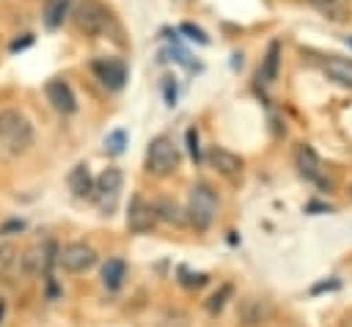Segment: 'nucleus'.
Masks as SVG:
<instances>
[{
  "mask_svg": "<svg viewBox=\"0 0 352 327\" xmlns=\"http://www.w3.org/2000/svg\"><path fill=\"white\" fill-rule=\"evenodd\" d=\"M0 146L14 157L25 154L33 146V124L16 107L0 110Z\"/></svg>",
  "mask_w": 352,
  "mask_h": 327,
  "instance_id": "nucleus-1",
  "label": "nucleus"
},
{
  "mask_svg": "<svg viewBox=\"0 0 352 327\" xmlns=\"http://www.w3.org/2000/svg\"><path fill=\"white\" fill-rule=\"evenodd\" d=\"M179 148L176 143L168 137V135H160L148 143V151H146V168L154 173V176H168L179 168Z\"/></svg>",
  "mask_w": 352,
  "mask_h": 327,
  "instance_id": "nucleus-2",
  "label": "nucleus"
},
{
  "mask_svg": "<svg viewBox=\"0 0 352 327\" xmlns=\"http://www.w3.org/2000/svg\"><path fill=\"white\" fill-rule=\"evenodd\" d=\"M217 214V195L209 184H195L187 203V217L195 228H209Z\"/></svg>",
  "mask_w": 352,
  "mask_h": 327,
  "instance_id": "nucleus-3",
  "label": "nucleus"
},
{
  "mask_svg": "<svg viewBox=\"0 0 352 327\" xmlns=\"http://www.w3.org/2000/svg\"><path fill=\"white\" fill-rule=\"evenodd\" d=\"M110 19H113L110 11H107L99 0H85V3H80L77 11H74V22H77V27H80L85 36H102V33H107Z\"/></svg>",
  "mask_w": 352,
  "mask_h": 327,
  "instance_id": "nucleus-4",
  "label": "nucleus"
},
{
  "mask_svg": "<svg viewBox=\"0 0 352 327\" xmlns=\"http://www.w3.org/2000/svg\"><path fill=\"white\" fill-rule=\"evenodd\" d=\"M121 184H124V173H121L118 168H104V170L99 173V179L94 181V192H91V195L96 198V203H99V209H102L104 214H110V212L116 209Z\"/></svg>",
  "mask_w": 352,
  "mask_h": 327,
  "instance_id": "nucleus-5",
  "label": "nucleus"
},
{
  "mask_svg": "<svg viewBox=\"0 0 352 327\" xmlns=\"http://www.w3.org/2000/svg\"><path fill=\"white\" fill-rule=\"evenodd\" d=\"M58 264L66 269V272H88L94 264H96V250L85 242H72L66 247L58 250Z\"/></svg>",
  "mask_w": 352,
  "mask_h": 327,
  "instance_id": "nucleus-6",
  "label": "nucleus"
},
{
  "mask_svg": "<svg viewBox=\"0 0 352 327\" xmlns=\"http://www.w3.org/2000/svg\"><path fill=\"white\" fill-rule=\"evenodd\" d=\"M44 93H47V102H50L58 113L69 115V113H74V110H77V99H74V93H72V88H69V82H66V80L52 77V80L44 85Z\"/></svg>",
  "mask_w": 352,
  "mask_h": 327,
  "instance_id": "nucleus-7",
  "label": "nucleus"
},
{
  "mask_svg": "<svg viewBox=\"0 0 352 327\" xmlns=\"http://www.w3.org/2000/svg\"><path fill=\"white\" fill-rule=\"evenodd\" d=\"M154 223H157V212H154V206H151V203H146L140 195H135V198L129 201L126 225H129L135 234H146V231H151V228H154Z\"/></svg>",
  "mask_w": 352,
  "mask_h": 327,
  "instance_id": "nucleus-8",
  "label": "nucleus"
},
{
  "mask_svg": "<svg viewBox=\"0 0 352 327\" xmlns=\"http://www.w3.org/2000/svg\"><path fill=\"white\" fill-rule=\"evenodd\" d=\"M94 74L102 80V85L118 91L124 82H126V66L118 60V58H102V60H94L91 63Z\"/></svg>",
  "mask_w": 352,
  "mask_h": 327,
  "instance_id": "nucleus-9",
  "label": "nucleus"
},
{
  "mask_svg": "<svg viewBox=\"0 0 352 327\" xmlns=\"http://www.w3.org/2000/svg\"><path fill=\"white\" fill-rule=\"evenodd\" d=\"M209 162L223 176H236V173H242V165H245L239 154H234L228 148H220V146H212L209 148Z\"/></svg>",
  "mask_w": 352,
  "mask_h": 327,
  "instance_id": "nucleus-10",
  "label": "nucleus"
},
{
  "mask_svg": "<svg viewBox=\"0 0 352 327\" xmlns=\"http://www.w3.org/2000/svg\"><path fill=\"white\" fill-rule=\"evenodd\" d=\"M294 165H297V170H300L305 179H311V181H319V179H322V159H319V154H316L311 146H305V143L297 146V151H294Z\"/></svg>",
  "mask_w": 352,
  "mask_h": 327,
  "instance_id": "nucleus-11",
  "label": "nucleus"
},
{
  "mask_svg": "<svg viewBox=\"0 0 352 327\" xmlns=\"http://www.w3.org/2000/svg\"><path fill=\"white\" fill-rule=\"evenodd\" d=\"M324 74L338 82V85H346L352 88V58H341V55H330L324 60Z\"/></svg>",
  "mask_w": 352,
  "mask_h": 327,
  "instance_id": "nucleus-12",
  "label": "nucleus"
},
{
  "mask_svg": "<svg viewBox=\"0 0 352 327\" xmlns=\"http://www.w3.org/2000/svg\"><path fill=\"white\" fill-rule=\"evenodd\" d=\"M72 11V0H47L44 3V11H41V19H44V27L47 30H58L66 16Z\"/></svg>",
  "mask_w": 352,
  "mask_h": 327,
  "instance_id": "nucleus-13",
  "label": "nucleus"
},
{
  "mask_svg": "<svg viewBox=\"0 0 352 327\" xmlns=\"http://www.w3.org/2000/svg\"><path fill=\"white\" fill-rule=\"evenodd\" d=\"M69 190L77 195V198H88L94 192V179H91V170L85 162L74 165L72 173H69Z\"/></svg>",
  "mask_w": 352,
  "mask_h": 327,
  "instance_id": "nucleus-14",
  "label": "nucleus"
},
{
  "mask_svg": "<svg viewBox=\"0 0 352 327\" xmlns=\"http://www.w3.org/2000/svg\"><path fill=\"white\" fill-rule=\"evenodd\" d=\"M278 69H280V41H270V47L264 52V60H261V69H258V80L261 82H275Z\"/></svg>",
  "mask_w": 352,
  "mask_h": 327,
  "instance_id": "nucleus-15",
  "label": "nucleus"
},
{
  "mask_svg": "<svg viewBox=\"0 0 352 327\" xmlns=\"http://www.w3.org/2000/svg\"><path fill=\"white\" fill-rule=\"evenodd\" d=\"M267 313H270V305H267L264 300H258V297H248V300L242 302V308H239V316H242L245 324H256V322H261Z\"/></svg>",
  "mask_w": 352,
  "mask_h": 327,
  "instance_id": "nucleus-16",
  "label": "nucleus"
},
{
  "mask_svg": "<svg viewBox=\"0 0 352 327\" xmlns=\"http://www.w3.org/2000/svg\"><path fill=\"white\" fill-rule=\"evenodd\" d=\"M124 275H126V264L118 261V258H110L104 264V269H102V280H104L107 289H118L121 280H124Z\"/></svg>",
  "mask_w": 352,
  "mask_h": 327,
  "instance_id": "nucleus-17",
  "label": "nucleus"
},
{
  "mask_svg": "<svg viewBox=\"0 0 352 327\" xmlns=\"http://www.w3.org/2000/svg\"><path fill=\"white\" fill-rule=\"evenodd\" d=\"M154 212H157V217H162V220H168V223H176V225H182V223H184L182 209H179L176 203H170L168 198H162V201L154 206Z\"/></svg>",
  "mask_w": 352,
  "mask_h": 327,
  "instance_id": "nucleus-18",
  "label": "nucleus"
},
{
  "mask_svg": "<svg viewBox=\"0 0 352 327\" xmlns=\"http://www.w3.org/2000/svg\"><path fill=\"white\" fill-rule=\"evenodd\" d=\"M124 143H126V132H124V129H116V132H110V135L104 137V148H107L110 154H121V151H124Z\"/></svg>",
  "mask_w": 352,
  "mask_h": 327,
  "instance_id": "nucleus-19",
  "label": "nucleus"
},
{
  "mask_svg": "<svg viewBox=\"0 0 352 327\" xmlns=\"http://www.w3.org/2000/svg\"><path fill=\"white\" fill-rule=\"evenodd\" d=\"M182 33H187L192 41H198V44H209V36L201 30V27H195V25H190V22H184L182 25Z\"/></svg>",
  "mask_w": 352,
  "mask_h": 327,
  "instance_id": "nucleus-20",
  "label": "nucleus"
},
{
  "mask_svg": "<svg viewBox=\"0 0 352 327\" xmlns=\"http://www.w3.org/2000/svg\"><path fill=\"white\" fill-rule=\"evenodd\" d=\"M228 294H231V286H223V289H220V294H214V297L209 300V311H212V313H217V311L226 305V297H228Z\"/></svg>",
  "mask_w": 352,
  "mask_h": 327,
  "instance_id": "nucleus-21",
  "label": "nucleus"
},
{
  "mask_svg": "<svg viewBox=\"0 0 352 327\" xmlns=\"http://www.w3.org/2000/svg\"><path fill=\"white\" fill-rule=\"evenodd\" d=\"M187 146H190L192 159H201V148H198V132H195V126H192V129H187Z\"/></svg>",
  "mask_w": 352,
  "mask_h": 327,
  "instance_id": "nucleus-22",
  "label": "nucleus"
},
{
  "mask_svg": "<svg viewBox=\"0 0 352 327\" xmlns=\"http://www.w3.org/2000/svg\"><path fill=\"white\" fill-rule=\"evenodd\" d=\"M30 41H33V36H25L22 41H19V38H16V41H11V52H16V49H22V47H28Z\"/></svg>",
  "mask_w": 352,
  "mask_h": 327,
  "instance_id": "nucleus-23",
  "label": "nucleus"
},
{
  "mask_svg": "<svg viewBox=\"0 0 352 327\" xmlns=\"http://www.w3.org/2000/svg\"><path fill=\"white\" fill-rule=\"evenodd\" d=\"M165 99H168V104H173V99H176V85H165Z\"/></svg>",
  "mask_w": 352,
  "mask_h": 327,
  "instance_id": "nucleus-24",
  "label": "nucleus"
},
{
  "mask_svg": "<svg viewBox=\"0 0 352 327\" xmlns=\"http://www.w3.org/2000/svg\"><path fill=\"white\" fill-rule=\"evenodd\" d=\"M324 289H338V280H330V283H319V286H314V294H319V291H324Z\"/></svg>",
  "mask_w": 352,
  "mask_h": 327,
  "instance_id": "nucleus-25",
  "label": "nucleus"
},
{
  "mask_svg": "<svg viewBox=\"0 0 352 327\" xmlns=\"http://www.w3.org/2000/svg\"><path fill=\"white\" fill-rule=\"evenodd\" d=\"M311 3H314L316 8H324V11H327V8H333L338 0H311Z\"/></svg>",
  "mask_w": 352,
  "mask_h": 327,
  "instance_id": "nucleus-26",
  "label": "nucleus"
},
{
  "mask_svg": "<svg viewBox=\"0 0 352 327\" xmlns=\"http://www.w3.org/2000/svg\"><path fill=\"white\" fill-rule=\"evenodd\" d=\"M3 311H6V302H0V324H3Z\"/></svg>",
  "mask_w": 352,
  "mask_h": 327,
  "instance_id": "nucleus-27",
  "label": "nucleus"
},
{
  "mask_svg": "<svg viewBox=\"0 0 352 327\" xmlns=\"http://www.w3.org/2000/svg\"><path fill=\"white\" fill-rule=\"evenodd\" d=\"M349 195H352V187H349Z\"/></svg>",
  "mask_w": 352,
  "mask_h": 327,
  "instance_id": "nucleus-28",
  "label": "nucleus"
}]
</instances>
